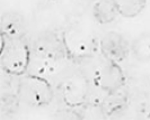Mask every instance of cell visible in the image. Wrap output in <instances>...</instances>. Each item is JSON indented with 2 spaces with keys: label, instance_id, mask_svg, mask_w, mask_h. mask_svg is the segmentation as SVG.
<instances>
[{
  "label": "cell",
  "instance_id": "6",
  "mask_svg": "<svg viewBox=\"0 0 150 120\" xmlns=\"http://www.w3.org/2000/svg\"><path fill=\"white\" fill-rule=\"evenodd\" d=\"M98 51L103 59L121 63L129 57L131 43L123 34L110 30L104 33L98 39Z\"/></svg>",
  "mask_w": 150,
  "mask_h": 120
},
{
  "label": "cell",
  "instance_id": "14",
  "mask_svg": "<svg viewBox=\"0 0 150 120\" xmlns=\"http://www.w3.org/2000/svg\"><path fill=\"white\" fill-rule=\"evenodd\" d=\"M21 99L17 92L13 91H2L0 97V113L2 117L14 116L21 105Z\"/></svg>",
  "mask_w": 150,
  "mask_h": 120
},
{
  "label": "cell",
  "instance_id": "17",
  "mask_svg": "<svg viewBox=\"0 0 150 120\" xmlns=\"http://www.w3.org/2000/svg\"><path fill=\"white\" fill-rule=\"evenodd\" d=\"M54 117L60 118V119H81L80 113L78 109H72L64 105V109H60L58 112L54 114Z\"/></svg>",
  "mask_w": 150,
  "mask_h": 120
},
{
  "label": "cell",
  "instance_id": "13",
  "mask_svg": "<svg viewBox=\"0 0 150 120\" xmlns=\"http://www.w3.org/2000/svg\"><path fill=\"white\" fill-rule=\"evenodd\" d=\"M119 15L123 18H134L139 16L147 6V0H113Z\"/></svg>",
  "mask_w": 150,
  "mask_h": 120
},
{
  "label": "cell",
  "instance_id": "11",
  "mask_svg": "<svg viewBox=\"0 0 150 120\" xmlns=\"http://www.w3.org/2000/svg\"><path fill=\"white\" fill-rule=\"evenodd\" d=\"M91 14L99 25H108L116 20L119 11L113 0H97L93 3Z\"/></svg>",
  "mask_w": 150,
  "mask_h": 120
},
{
  "label": "cell",
  "instance_id": "7",
  "mask_svg": "<svg viewBox=\"0 0 150 120\" xmlns=\"http://www.w3.org/2000/svg\"><path fill=\"white\" fill-rule=\"evenodd\" d=\"M32 53L55 60H68L61 37V31L44 30L38 34L30 43Z\"/></svg>",
  "mask_w": 150,
  "mask_h": 120
},
{
  "label": "cell",
  "instance_id": "4",
  "mask_svg": "<svg viewBox=\"0 0 150 120\" xmlns=\"http://www.w3.org/2000/svg\"><path fill=\"white\" fill-rule=\"evenodd\" d=\"M90 88L91 82L87 75L81 72H74L61 80L58 92L63 105L79 109L87 102Z\"/></svg>",
  "mask_w": 150,
  "mask_h": 120
},
{
  "label": "cell",
  "instance_id": "5",
  "mask_svg": "<svg viewBox=\"0 0 150 120\" xmlns=\"http://www.w3.org/2000/svg\"><path fill=\"white\" fill-rule=\"evenodd\" d=\"M91 83L100 90L112 92L125 88L128 79L120 63L103 59L93 71Z\"/></svg>",
  "mask_w": 150,
  "mask_h": 120
},
{
  "label": "cell",
  "instance_id": "8",
  "mask_svg": "<svg viewBox=\"0 0 150 120\" xmlns=\"http://www.w3.org/2000/svg\"><path fill=\"white\" fill-rule=\"evenodd\" d=\"M1 35L7 38H24L27 36V23L25 17L16 10L4 13L0 20Z\"/></svg>",
  "mask_w": 150,
  "mask_h": 120
},
{
  "label": "cell",
  "instance_id": "9",
  "mask_svg": "<svg viewBox=\"0 0 150 120\" xmlns=\"http://www.w3.org/2000/svg\"><path fill=\"white\" fill-rule=\"evenodd\" d=\"M130 101L131 97L128 91L125 90V88H123L120 90L107 92L100 105L106 118H111L125 112L129 109Z\"/></svg>",
  "mask_w": 150,
  "mask_h": 120
},
{
  "label": "cell",
  "instance_id": "1",
  "mask_svg": "<svg viewBox=\"0 0 150 120\" xmlns=\"http://www.w3.org/2000/svg\"><path fill=\"white\" fill-rule=\"evenodd\" d=\"M30 59L32 46L27 38H7L1 35L0 66L4 73L17 77L26 74Z\"/></svg>",
  "mask_w": 150,
  "mask_h": 120
},
{
  "label": "cell",
  "instance_id": "10",
  "mask_svg": "<svg viewBox=\"0 0 150 120\" xmlns=\"http://www.w3.org/2000/svg\"><path fill=\"white\" fill-rule=\"evenodd\" d=\"M63 61L64 60H55L32 53V59L27 73L51 80L52 77L60 74Z\"/></svg>",
  "mask_w": 150,
  "mask_h": 120
},
{
  "label": "cell",
  "instance_id": "16",
  "mask_svg": "<svg viewBox=\"0 0 150 120\" xmlns=\"http://www.w3.org/2000/svg\"><path fill=\"white\" fill-rule=\"evenodd\" d=\"M78 111L80 113L81 119H106L100 105L86 102L78 109Z\"/></svg>",
  "mask_w": 150,
  "mask_h": 120
},
{
  "label": "cell",
  "instance_id": "18",
  "mask_svg": "<svg viewBox=\"0 0 150 120\" xmlns=\"http://www.w3.org/2000/svg\"><path fill=\"white\" fill-rule=\"evenodd\" d=\"M86 1H88V2H93V3H94V2H95V1H97V0H86Z\"/></svg>",
  "mask_w": 150,
  "mask_h": 120
},
{
  "label": "cell",
  "instance_id": "2",
  "mask_svg": "<svg viewBox=\"0 0 150 120\" xmlns=\"http://www.w3.org/2000/svg\"><path fill=\"white\" fill-rule=\"evenodd\" d=\"M61 37L67 59L75 63L89 60L98 51V39L88 29L70 25L61 30Z\"/></svg>",
  "mask_w": 150,
  "mask_h": 120
},
{
  "label": "cell",
  "instance_id": "12",
  "mask_svg": "<svg viewBox=\"0 0 150 120\" xmlns=\"http://www.w3.org/2000/svg\"><path fill=\"white\" fill-rule=\"evenodd\" d=\"M131 53L135 60L141 63L150 62V31L140 34L132 40Z\"/></svg>",
  "mask_w": 150,
  "mask_h": 120
},
{
  "label": "cell",
  "instance_id": "15",
  "mask_svg": "<svg viewBox=\"0 0 150 120\" xmlns=\"http://www.w3.org/2000/svg\"><path fill=\"white\" fill-rule=\"evenodd\" d=\"M129 107L133 108L134 114L137 117H139V118H150V101L144 93L139 94L135 98V100H133L131 98Z\"/></svg>",
  "mask_w": 150,
  "mask_h": 120
},
{
  "label": "cell",
  "instance_id": "3",
  "mask_svg": "<svg viewBox=\"0 0 150 120\" xmlns=\"http://www.w3.org/2000/svg\"><path fill=\"white\" fill-rule=\"evenodd\" d=\"M16 92L23 105L30 108H44L51 105L55 96L50 80L26 73L18 77Z\"/></svg>",
  "mask_w": 150,
  "mask_h": 120
}]
</instances>
